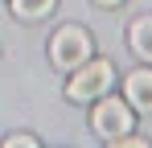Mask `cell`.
<instances>
[{"label":"cell","instance_id":"obj_8","mask_svg":"<svg viewBox=\"0 0 152 148\" xmlns=\"http://www.w3.org/2000/svg\"><path fill=\"white\" fill-rule=\"evenodd\" d=\"M95 4H103V8H115V4H124V0H95Z\"/></svg>","mask_w":152,"mask_h":148},{"label":"cell","instance_id":"obj_3","mask_svg":"<svg viewBox=\"0 0 152 148\" xmlns=\"http://www.w3.org/2000/svg\"><path fill=\"white\" fill-rule=\"evenodd\" d=\"M91 123H95V132H99L103 140L111 144L115 136L132 132L136 115H132V103H127V99H115L111 91H107V95H99V103H95V115H91Z\"/></svg>","mask_w":152,"mask_h":148},{"label":"cell","instance_id":"obj_4","mask_svg":"<svg viewBox=\"0 0 152 148\" xmlns=\"http://www.w3.org/2000/svg\"><path fill=\"white\" fill-rule=\"evenodd\" d=\"M124 95L136 111H152V70H132L124 78Z\"/></svg>","mask_w":152,"mask_h":148},{"label":"cell","instance_id":"obj_6","mask_svg":"<svg viewBox=\"0 0 152 148\" xmlns=\"http://www.w3.org/2000/svg\"><path fill=\"white\" fill-rule=\"evenodd\" d=\"M53 4L58 0H12V17H21V21H41V17H50Z\"/></svg>","mask_w":152,"mask_h":148},{"label":"cell","instance_id":"obj_5","mask_svg":"<svg viewBox=\"0 0 152 148\" xmlns=\"http://www.w3.org/2000/svg\"><path fill=\"white\" fill-rule=\"evenodd\" d=\"M127 41H132V49H136V58L152 62V17H136L132 29H127Z\"/></svg>","mask_w":152,"mask_h":148},{"label":"cell","instance_id":"obj_2","mask_svg":"<svg viewBox=\"0 0 152 148\" xmlns=\"http://www.w3.org/2000/svg\"><path fill=\"white\" fill-rule=\"evenodd\" d=\"M91 53H95V41H91V33L82 25H62L53 33V41H50V62L58 70H66V74L74 66H82Z\"/></svg>","mask_w":152,"mask_h":148},{"label":"cell","instance_id":"obj_1","mask_svg":"<svg viewBox=\"0 0 152 148\" xmlns=\"http://www.w3.org/2000/svg\"><path fill=\"white\" fill-rule=\"evenodd\" d=\"M111 82H115V66L91 53L82 66H74V70H70L66 99H70V103H91V99L107 95V91H111Z\"/></svg>","mask_w":152,"mask_h":148},{"label":"cell","instance_id":"obj_7","mask_svg":"<svg viewBox=\"0 0 152 148\" xmlns=\"http://www.w3.org/2000/svg\"><path fill=\"white\" fill-rule=\"evenodd\" d=\"M37 148V136H29V132H21V136H4V148Z\"/></svg>","mask_w":152,"mask_h":148}]
</instances>
